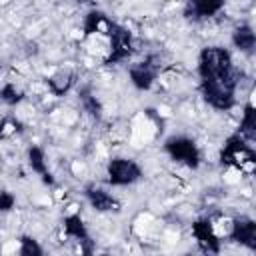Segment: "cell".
Wrapping results in <instances>:
<instances>
[{
	"label": "cell",
	"instance_id": "6",
	"mask_svg": "<svg viewBox=\"0 0 256 256\" xmlns=\"http://www.w3.org/2000/svg\"><path fill=\"white\" fill-rule=\"evenodd\" d=\"M76 84H78V74H76V70H72V68H68V66L56 68V70H52V72L44 78L46 92H48L50 96H54V98H62V96L70 94Z\"/></svg>",
	"mask_w": 256,
	"mask_h": 256
},
{
	"label": "cell",
	"instance_id": "11",
	"mask_svg": "<svg viewBox=\"0 0 256 256\" xmlns=\"http://www.w3.org/2000/svg\"><path fill=\"white\" fill-rule=\"evenodd\" d=\"M236 132H238L246 142L254 144V138H256V114H254V106H252L250 100L242 106V112H240V120H238Z\"/></svg>",
	"mask_w": 256,
	"mask_h": 256
},
{
	"label": "cell",
	"instance_id": "1",
	"mask_svg": "<svg viewBox=\"0 0 256 256\" xmlns=\"http://www.w3.org/2000/svg\"><path fill=\"white\" fill-rule=\"evenodd\" d=\"M164 152L166 156L184 170H198L202 164V148L192 136L186 134H172L164 140Z\"/></svg>",
	"mask_w": 256,
	"mask_h": 256
},
{
	"label": "cell",
	"instance_id": "9",
	"mask_svg": "<svg viewBox=\"0 0 256 256\" xmlns=\"http://www.w3.org/2000/svg\"><path fill=\"white\" fill-rule=\"evenodd\" d=\"M114 20L102 12V10H88L86 16L82 18V24H80V32H82V38H90V36H108L110 28H112Z\"/></svg>",
	"mask_w": 256,
	"mask_h": 256
},
{
	"label": "cell",
	"instance_id": "7",
	"mask_svg": "<svg viewBox=\"0 0 256 256\" xmlns=\"http://www.w3.org/2000/svg\"><path fill=\"white\" fill-rule=\"evenodd\" d=\"M230 242L248 248V250H256V222L254 218L240 214V216H232V230L228 236Z\"/></svg>",
	"mask_w": 256,
	"mask_h": 256
},
{
	"label": "cell",
	"instance_id": "10",
	"mask_svg": "<svg viewBox=\"0 0 256 256\" xmlns=\"http://www.w3.org/2000/svg\"><path fill=\"white\" fill-rule=\"evenodd\" d=\"M230 44L236 52H240V56H252L254 54V46H256V34L254 28L248 22H240L232 28L230 32Z\"/></svg>",
	"mask_w": 256,
	"mask_h": 256
},
{
	"label": "cell",
	"instance_id": "13",
	"mask_svg": "<svg viewBox=\"0 0 256 256\" xmlns=\"http://www.w3.org/2000/svg\"><path fill=\"white\" fill-rule=\"evenodd\" d=\"M16 194L10 190H0V216H8L16 210Z\"/></svg>",
	"mask_w": 256,
	"mask_h": 256
},
{
	"label": "cell",
	"instance_id": "5",
	"mask_svg": "<svg viewBox=\"0 0 256 256\" xmlns=\"http://www.w3.org/2000/svg\"><path fill=\"white\" fill-rule=\"evenodd\" d=\"M190 234H192L194 242L198 244V248L202 252H214V254H218L222 250V240L216 236V232H214L212 222H210L208 216H202V218L192 220Z\"/></svg>",
	"mask_w": 256,
	"mask_h": 256
},
{
	"label": "cell",
	"instance_id": "3",
	"mask_svg": "<svg viewBox=\"0 0 256 256\" xmlns=\"http://www.w3.org/2000/svg\"><path fill=\"white\" fill-rule=\"evenodd\" d=\"M84 200L96 214H114V212H120L122 208L120 200L110 190H106L96 182H90L84 186Z\"/></svg>",
	"mask_w": 256,
	"mask_h": 256
},
{
	"label": "cell",
	"instance_id": "14",
	"mask_svg": "<svg viewBox=\"0 0 256 256\" xmlns=\"http://www.w3.org/2000/svg\"><path fill=\"white\" fill-rule=\"evenodd\" d=\"M64 2H70V4H76V6H86V4H92L94 0H64Z\"/></svg>",
	"mask_w": 256,
	"mask_h": 256
},
{
	"label": "cell",
	"instance_id": "4",
	"mask_svg": "<svg viewBox=\"0 0 256 256\" xmlns=\"http://www.w3.org/2000/svg\"><path fill=\"white\" fill-rule=\"evenodd\" d=\"M226 0H184L182 14L186 20L204 24L224 12Z\"/></svg>",
	"mask_w": 256,
	"mask_h": 256
},
{
	"label": "cell",
	"instance_id": "12",
	"mask_svg": "<svg viewBox=\"0 0 256 256\" xmlns=\"http://www.w3.org/2000/svg\"><path fill=\"white\" fill-rule=\"evenodd\" d=\"M16 252L20 256H42L44 254V246L30 234H22L18 238V248Z\"/></svg>",
	"mask_w": 256,
	"mask_h": 256
},
{
	"label": "cell",
	"instance_id": "8",
	"mask_svg": "<svg viewBox=\"0 0 256 256\" xmlns=\"http://www.w3.org/2000/svg\"><path fill=\"white\" fill-rule=\"evenodd\" d=\"M26 164H28V168H30L36 176H40V180H42L44 184H48V186H54V184H56L54 174H52V170H50V162H48L46 150H44L42 146H38V144L28 146V150H26Z\"/></svg>",
	"mask_w": 256,
	"mask_h": 256
},
{
	"label": "cell",
	"instance_id": "2",
	"mask_svg": "<svg viewBox=\"0 0 256 256\" xmlns=\"http://www.w3.org/2000/svg\"><path fill=\"white\" fill-rule=\"evenodd\" d=\"M106 182L114 188H128L142 180L144 170L138 160L128 156H112L104 166Z\"/></svg>",
	"mask_w": 256,
	"mask_h": 256
}]
</instances>
